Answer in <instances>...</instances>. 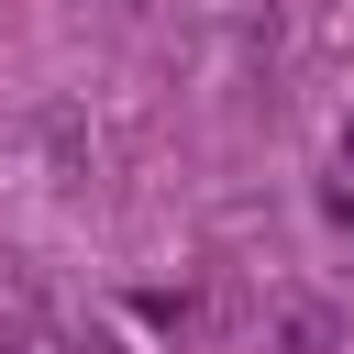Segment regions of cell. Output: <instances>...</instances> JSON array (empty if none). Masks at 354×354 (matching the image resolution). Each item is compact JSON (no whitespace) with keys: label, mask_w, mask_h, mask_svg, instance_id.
I'll use <instances>...</instances> for the list:
<instances>
[{"label":"cell","mask_w":354,"mask_h":354,"mask_svg":"<svg viewBox=\"0 0 354 354\" xmlns=\"http://www.w3.org/2000/svg\"><path fill=\"white\" fill-rule=\"evenodd\" d=\"M277 343H288V354H332V321H321V310H277Z\"/></svg>","instance_id":"1"}]
</instances>
